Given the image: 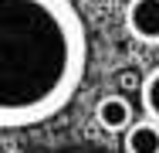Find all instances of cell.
<instances>
[{
	"mask_svg": "<svg viewBox=\"0 0 159 153\" xmlns=\"http://www.w3.org/2000/svg\"><path fill=\"white\" fill-rule=\"evenodd\" d=\"M88 55L71 0H0V129H31L68 109Z\"/></svg>",
	"mask_w": 159,
	"mask_h": 153,
	"instance_id": "obj_1",
	"label": "cell"
},
{
	"mask_svg": "<svg viewBox=\"0 0 159 153\" xmlns=\"http://www.w3.org/2000/svg\"><path fill=\"white\" fill-rule=\"evenodd\" d=\"M125 27L142 44H159V0H129Z\"/></svg>",
	"mask_w": 159,
	"mask_h": 153,
	"instance_id": "obj_2",
	"label": "cell"
},
{
	"mask_svg": "<svg viewBox=\"0 0 159 153\" xmlns=\"http://www.w3.org/2000/svg\"><path fill=\"white\" fill-rule=\"evenodd\" d=\"M95 119L102 122L105 133H125L132 126V106H129L125 95L112 92V95H102L95 106Z\"/></svg>",
	"mask_w": 159,
	"mask_h": 153,
	"instance_id": "obj_3",
	"label": "cell"
},
{
	"mask_svg": "<svg viewBox=\"0 0 159 153\" xmlns=\"http://www.w3.org/2000/svg\"><path fill=\"white\" fill-rule=\"evenodd\" d=\"M125 153H159V122L139 119L125 129Z\"/></svg>",
	"mask_w": 159,
	"mask_h": 153,
	"instance_id": "obj_4",
	"label": "cell"
},
{
	"mask_svg": "<svg viewBox=\"0 0 159 153\" xmlns=\"http://www.w3.org/2000/svg\"><path fill=\"white\" fill-rule=\"evenodd\" d=\"M139 95H142L146 119L159 122V65L149 72V75H142V89H139Z\"/></svg>",
	"mask_w": 159,
	"mask_h": 153,
	"instance_id": "obj_5",
	"label": "cell"
},
{
	"mask_svg": "<svg viewBox=\"0 0 159 153\" xmlns=\"http://www.w3.org/2000/svg\"><path fill=\"white\" fill-rule=\"evenodd\" d=\"M119 89H142V75H139V72H132V68H129V72H122V75H119Z\"/></svg>",
	"mask_w": 159,
	"mask_h": 153,
	"instance_id": "obj_6",
	"label": "cell"
}]
</instances>
